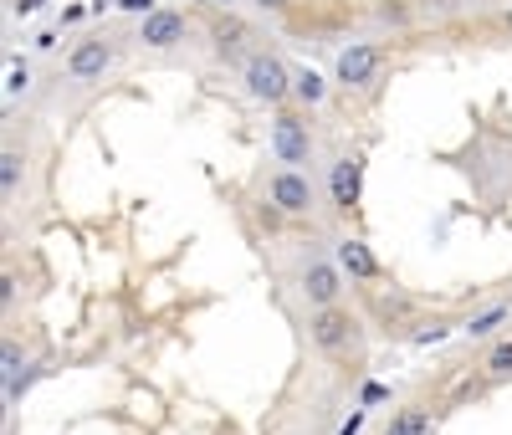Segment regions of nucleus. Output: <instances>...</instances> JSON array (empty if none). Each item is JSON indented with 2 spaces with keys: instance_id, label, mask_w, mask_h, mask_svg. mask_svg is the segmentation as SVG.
<instances>
[{
  "instance_id": "obj_1",
  "label": "nucleus",
  "mask_w": 512,
  "mask_h": 435,
  "mask_svg": "<svg viewBox=\"0 0 512 435\" xmlns=\"http://www.w3.org/2000/svg\"><path fill=\"white\" fill-rule=\"evenodd\" d=\"M308 343L323 359H364V323L349 308H308Z\"/></svg>"
},
{
  "instance_id": "obj_2",
  "label": "nucleus",
  "mask_w": 512,
  "mask_h": 435,
  "mask_svg": "<svg viewBox=\"0 0 512 435\" xmlns=\"http://www.w3.org/2000/svg\"><path fill=\"white\" fill-rule=\"evenodd\" d=\"M267 149H272V159H277V164L313 169V159H318V134H313L308 108H272Z\"/></svg>"
},
{
  "instance_id": "obj_3",
  "label": "nucleus",
  "mask_w": 512,
  "mask_h": 435,
  "mask_svg": "<svg viewBox=\"0 0 512 435\" xmlns=\"http://www.w3.org/2000/svg\"><path fill=\"white\" fill-rule=\"evenodd\" d=\"M241 82H246V98L262 103V108H287V103H292V67H287L277 52L256 47V52L241 62Z\"/></svg>"
},
{
  "instance_id": "obj_4",
  "label": "nucleus",
  "mask_w": 512,
  "mask_h": 435,
  "mask_svg": "<svg viewBox=\"0 0 512 435\" xmlns=\"http://www.w3.org/2000/svg\"><path fill=\"white\" fill-rule=\"evenodd\" d=\"M262 200L277 210V215H313L318 210V185H313V169H292V164H277L267 180H262Z\"/></svg>"
},
{
  "instance_id": "obj_5",
  "label": "nucleus",
  "mask_w": 512,
  "mask_h": 435,
  "mask_svg": "<svg viewBox=\"0 0 512 435\" xmlns=\"http://www.w3.org/2000/svg\"><path fill=\"white\" fill-rule=\"evenodd\" d=\"M379 72H384V41H349L333 57V82L344 93H369L379 82Z\"/></svg>"
},
{
  "instance_id": "obj_6",
  "label": "nucleus",
  "mask_w": 512,
  "mask_h": 435,
  "mask_svg": "<svg viewBox=\"0 0 512 435\" xmlns=\"http://www.w3.org/2000/svg\"><path fill=\"white\" fill-rule=\"evenodd\" d=\"M297 297L308 308H333L344 297V267L333 256H303L297 261Z\"/></svg>"
},
{
  "instance_id": "obj_7",
  "label": "nucleus",
  "mask_w": 512,
  "mask_h": 435,
  "mask_svg": "<svg viewBox=\"0 0 512 435\" xmlns=\"http://www.w3.org/2000/svg\"><path fill=\"white\" fill-rule=\"evenodd\" d=\"M364 169H369L364 149H344V154L328 164V205L338 215H354L359 210V200H364Z\"/></svg>"
},
{
  "instance_id": "obj_8",
  "label": "nucleus",
  "mask_w": 512,
  "mask_h": 435,
  "mask_svg": "<svg viewBox=\"0 0 512 435\" xmlns=\"http://www.w3.org/2000/svg\"><path fill=\"white\" fill-rule=\"evenodd\" d=\"M118 67V41L113 36H82L67 52V77L72 82H103Z\"/></svg>"
},
{
  "instance_id": "obj_9",
  "label": "nucleus",
  "mask_w": 512,
  "mask_h": 435,
  "mask_svg": "<svg viewBox=\"0 0 512 435\" xmlns=\"http://www.w3.org/2000/svg\"><path fill=\"white\" fill-rule=\"evenodd\" d=\"M134 41L144 52H175L180 41H190V16L185 11H154V16H139V31H134Z\"/></svg>"
},
{
  "instance_id": "obj_10",
  "label": "nucleus",
  "mask_w": 512,
  "mask_h": 435,
  "mask_svg": "<svg viewBox=\"0 0 512 435\" xmlns=\"http://www.w3.org/2000/svg\"><path fill=\"white\" fill-rule=\"evenodd\" d=\"M210 52H216L221 62H246L256 47H251V26L246 21H236V16H216L210 21Z\"/></svg>"
},
{
  "instance_id": "obj_11",
  "label": "nucleus",
  "mask_w": 512,
  "mask_h": 435,
  "mask_svg": "<svg viewBox=\"0 0 512 435\" xmlns=\"http://www.w3.org/2000/svg\"><path fill=\"white\" fill-rule=\"evenodd\" d=\"M333 261L344 267V277H349V282H379V277H384L379 256L369 251V241H364V236H344V241L333 246Z\"/></svg>"
},
{
  "instance_id": "obj_12",
  "label": "nucleus",
  "mask_w": 512,
  "mask_h": 435,
  "mask_svg": "<svg viewBox=\"0 0 512 435\" xmlns=\"http://www.w3.org/2000/svg\"><path fill=\"white\" fill-rule=\"evenodd\" d=\"M502 323H512V297H492V302H482V308H472V313L461 318V338L492 343Z\"/></svg>"
},
{
  "instance_id": "obj_13",
  "label": "nucleus",
  "mask_w": 512,
  "mask_h": 435,
  "mask_svg": "<svg viewBox=\"0 0 512 435\" xmlns=\"http://www.w3.org/2000/svg\"><path fill=\"white\" fill-rule=\"evenodd\" d=\"M384 435H436V415L431 405H400L384 425Z\"/></svg>"
},
{
  "instance_id": "obj_14",
  "label": "nucleus",
  "mask_w": 512,
  "mask_h": 435,
  "mask_svg": "<svg viewBox=\"0 0 512 435\" xmlns=\"http://www.w3.org/2000/svg\"><path fill=\"white\" fill-rule=\"evenodd\" d=\"M292 98L303 108H323L328 103V77L313 67H292Z\"/></svg>"
},
{
  "instance_id": "obj_15",
  "label": "nucleus",
  "mask_w": 512,
  "mask_h": 435,
  "mask_svg": "<svg viewBox=\"0 0 512 435\" xmlns=\"http://www.w3.org/2000/svg\"><path fill=\"white\" fill-rule=\"evenodd\" d=\"M482 374H487L492 384H512V333H502V338H492V343H487Z\"/></svg>"
},
{
  "instance_id": "obj_16",
  "label": "nucleus",
  "mask_w": 512,
  "mask_h": 435,
  "mask_svg": "<svg viewBox=\"0 0 512 435\" xmlns=\"http://www.w3.org/2000/svg\"><path fill=\"white\" fill-rule=\"evenodd\" d=\"M21 185H26V154L6 149V154H0V190H6V205L21 200Z\"/></svg>"
},
{
  "instance_id": "obj_17",
  "label": "nucleus",
  "mask_w": 512,
  "mask_h": 435,
  "mask_svg": "<svg viewBox=\"0 0 512 435\" xmlns=\"http://www.w3.org/2000/svg\"><path fill=\"white\" fill-rule=\"evenodd\" d=\"M451 333H461V323H446V318H425V323H415L405 338H410L415 348H431V343H446Z\"/></svg>"
},
{
  "instance_id": "obj_18",
  "label": "nucleus",
  "mask_w": 512,
  "mask_h": 435,
  "mask_svg": "<svg viewBox=\"0 0 512 435\" xmlns=\"http://www.w3.org/2000/svg\"><path fill=\"white\" fill-rule=\"evenodd\" d=\"M374 21H379V26H395V31H405V26L415 21V11L405 6V0H374Z\"/></svg>"
},
{
  "instance_id": "obj_19",
  "label": "nucleus",
  "mask_w": 512,
  "mask_h": 435,
  "mask_svg": "<svg viewBox=\"0 0 512 435\" xmlns=\"http://www.w3.org/2000/svg\"><path fill=\"white\" fill-rule=\"evenodd\" d=\"M21 93H31V62H11L6 72V98H21Z\"/></svg>"
},
{
  "instance_id": "obj_20",
  "label": "nucleus",
  "mask_w": 512,
  "mask_h": 435,
  "mask_svg": "<svg viewBox=\"0 0 512 435\" xmlns=\"http://www.w3.org/2000/svg\"><path fill=\"white\" fill-rule=\"evenodd\" d=\"M384 400H390V389H384L379 379H369V384L359 389V405H364V410H369V405H384Z\"/></svg>"
},
{
  "instance_id": "obj_21",
  "label": "nucleus",
  "mask_w": 512,
  "mask_h": 435,
  "mask_svg": "<svg viewBox=\"0 0 512 435\" xmlns=\"http://www.w3.org/2000/svg\"><path fill=\"white\" fill-rule=\"evenodd\" d=\"M118 11L123 16H154L159 6H154V0H118Z\"/></svg>"
},
{
  "instance_id": "obj_22",
  "label": "nucleus",
  "mask_w": 512,
  "mask_h": 435,
  "mask_svg": "<svg viewBox=\"0 0 512 435\" xmlns=\"http://www.w3.org/2000/svg\"><path fill=\"white\" fill-rule=\"evenodd\" d=\"M364 420H369V410L359 405V410H354V415H349L344 425H338V435H359V430H364Z\"/></svg>"
},
{
  "instance_id": "obj_23",
  "label": "nucleus",
  "mask_w": 512,
  "mask_h": 435,
  "mask_svg": "<svg viewBox=\"0 0 512 435\" xmlns=\"http://www.w3.org/2000/svg\"><path fill=\"white\" fill-rule=\"evenodd\" d=\"M251 6L262 11V16H287V6H292V0H251Z\"/></svg>"
},
{
  "instance_id": "obj_24",
  "label": "nucleus",
  "mask_w": 512,
  "mask_h": 435,
  "mask_svg": "<svg viewBox=\"0 0 512 435\" xmlns=\"http://www.w3.org/2000/svg\"><path fill=\"white\" fill-rule=\"evenodd\" d=\"M36 6H41V0H11V11H16V16H31Z\"/></svg>"
},
{
  "instance_id": "obj_25",
  "label": "nucleus",
  "mask_w": 512,
  "mask_h": 435,
  "mask_svg": "<svg viewBox=\"0 0 512 435\" xmlns=\"http://www.w3.org/2000/svg\"><path fill=\"white\" fill-rule=\"evenodd\" d=\"M108 6H118V0H93V6H88V11H93V16H103Z\"/></svg>"
},
{
  "instance_id": "obj_26",
  "label": "nucleus",
  "mask_w": 512,
  "mask_h": 435,
  "mask_svg": "<svg viewBox=\"0 0 512 435\" xmlns=\"http://www.w3.org/2000/svg\"><path fill=\"white\" fill-rule=\"evenodd\" d=\"M502 26H507V31H512V11H507V16H502Z\"/></svg>"
},
{
  "instance_id": "obj_27",
  "label": "nucleus",
  "mask_w": 512,
  "mask_h": 435,
  "mask_svg": "<svg viewBox=\"0 0 512 435\" xmlns=\"http://www.w3.org/2000/svg\"><path fill=\"white\" fill-rule=\"evenodd\" d=\"M221 6H231V0H221Z\"/></svg>"
}]
</instances>
